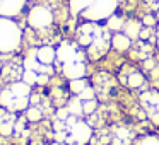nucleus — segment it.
I'll use <instances>...</instances> for the list:
<instances>
[{
    "label": "nucleus",
    "instance_id": "1",
    "mask_svg": "<svg viewBox=\"0 0 159 145\" xmlns=\"http://www.w3.org/2000/svg\"><path fill=\"white\" fill-rule=\"evenodd\" d=\"M29 104H31V86L22 80L9 84V87L0 90V106L4 109L19 113L28 109Z\"/></svg>",
    "mask_w": 159,
    "mask_h": 145
},
{
    "label": "nucleus",
    "instance_id": "2",
    "mask_svg": "<svg viewBox=\"0 0 159 145\" xmlns=\"http://www.w3.org/2000/svg\"><path fill=\"white\" fill-rule=\"evenodd\" d=\"M22 43V31L12 19L0 17V53H11Z\"/></svg>",
    "mask_w": 159,
    "mask_h": 145
},
{
    "label": "nucleus",
    "instance_id": "3",
    "mask_svg": "<svg viewBox=\"0 0 159 145\" xmlns=\"http://www.w3.org/2000/svg\"><path fill=\"white\" fill-rule=\"evenodd\" d=\"M53 21H55V14H53V9L48 5L36 4L28 12V26L36 33L50 29L53 26Z\"/></svg>",
    "mask_w": 159,
    "mask_h": 145
},
{
    "label": "nucleus",
    "instance_id": "4",
    "mask_svg": "<svg viewBox=\"0 0 159 145\" xmlns=\"http://www.w3.org/2000/svg\"><path fill=\"white\" fill-rule=\"evenodd\" d=\"M74 62H84V53L80 51L77 43L63 41L57 48V63H60V67H62V65L74 63Z\"/></svg>",
    "mask_w": 159,
    "mask_h": 145
},
{
    "label": "nucleus",
    "instance_id": "5",
    "mask_svg": "<svg viewBox=\"0 0 159 145\" xmlns=\"http://www.w3.org/2000/svg\"><path fill=\"white\" fill-rule=\"evenodd\" d=\"M28 0H0V17L14 19L24 11Z\"/></svg>",
    "mask_w": 159,
    "mask_h": 145
},
{
    "label": "nucleus",
    "instance_id": "6",
    "mask_svg": "<svg viewBox=\"0 0 159 145\" xmlns=\"http://www.w3.org/2000/svg\"><path fill=\"white\" fill-rule=\"evenodd\" d=\"M62 75L69 80L84 79L86 77V62H74L62 65Z\"/></svg>",
    "mask_w": 159,
    "mask_h": 145
},
{
    "label": "nucleus",
    "instance_id": "7",
    "mask_svg": "<svg viewBox=\"0 0 159 145\" xmlns=\"http://www.w3.org/2000/svg\"><path fill=\"white\" fill-rule=\"evenodd\" d=\"M34 56L41 65H53L57 62V48H53L52 45L39 46L38 50H34Z\"/></svg>",
    "mask_w": 159,
    "mask_h": 145
},
{
    "label": "nucleus",
    "instance_id": "8",
    "mask_svg": "<svg viewBox=\"0 0 159 145\" xmlns=\"http://www.w3.org/2000/svg\"><path fill=\"white\" fill-rule=\"evenodd\" d=\"M134 46V41L125 33H115L111 34V48L118 53H125Z\"/></svg>",
    "mask_w": 159,
    "mask_h": 145
},
{
    "label": "nucleus",
    "instance_id": "9",
    "mask_svg": "<svg viewBox=\"0 0 159 145\" xmlns=\"http://www.w3.org/2000/svg\"><path fill=\"white\" fill-rule=\"evenodd\" d=\"M142 28H144V24H142L140 21L128 19V21H125V26H123V31L121 33H125V34L134 41V39H139V34H140Z\"/></svg>",
    "mask_w": 159,
    "mask_h": 145
},
{
    "label": "nucleus",
    "instance_id": "10",
    "mask_svg": "<svg viewBox=\"0 0 159 145\" xmlns=\"http://www.w3.org/2000/svg\"><path fill=\"white\" fill-rule=\"evenodd\" d=\"M123 26H125V17H121V15H118V14L110 15V17L106 19V22H104V28H106L108 31H111L113 34L123 31Z\"/></svg>",
    "mask_w": 159,
    "mask_h": 145
},
{
    "label": "nucleus",
    "instance_id": "11",
    "mask_svg": "<svg viewBox=\"0 0 159 145\" xmlns=\"http://www.w3.org/2000/svg\"><path fill=\"white\" fill-rule=\"evenodd\" d=\"M145 79L144 75H142V72H139V70H132V72H128V77L127 80H125V84H127L130 89H137V87L144 86Z\"/></svg>",
    "mask_w": 159,
    "mask_h": 145
},
{
    "label": "nucleus",
    "instance_id": "12",
    "mask_svg": "<svg viewBox=\"0 0 159 145\" xmlns=\"http://www.w3.org/2000/svg\"><path fill=\"white\" fill-rule=\"evenodd\" d=\"M87 87H89V82H87L86 79H75V80H70V84H69L70 92L75 94V96H79L80 92H84Z\"/></svg>",
    "mask_w": 159,
    "mask_h": 145
},
{
    "label": "nucleus",
    "instance_id": "13",
    "mask_svg": "<svg viewBox=\"0 0 159 145\" xmlns=\"http://www.w3.org/2000/svg\"><path fill=\"white\" fill-rule=\"evenodd\" d=\"M43 118V108L41 106H36V104H31V106L26 109V120L28 121H39Z\"/></svg>",
    "mask_w": 159,
    "mask_h": 145
},
{
    "label": "nucleus",
    "instance_id": "14",
    "mask_svg": "<svg viewBox=\"0 0 159 145\" xmlns=\"http://www.w3.org/2000/svg\"><path fill=\"white\" fill-rule=\"evenodd\" d=\"M98 108V101L96 99H89V101H82V114H94Z\"/></svg>",
    "mask_w": 159,
    "mask_h": 145
},
{
    "label": "nucleus",
    "instance_id": "15",
    "mask_svg": "<svg viewBox=\"0 0 159 145\" xmlns=\"http://www.w3.org/2000/svg\"><path fill=\"white\" fill-rule=\"evenodd\" d=\"M157 19L154 17V15H144L142 17V24H144V28H154V26H157Z\"/></svg>",
    "mask_w": 159,
    "mask_h": 145
},
{
    "label": "nucleus",
    "instance_id": "16",
    "mask_svg": "<svg viewBox=\"0 0 159 145\" xmlns=\"http://www.w3.org/2000/svg\"><path fill=\"white\" fill-rule=\"evenodd\" d=\"M139 145H159V138L157 137H144V138H140Z\"/></svg>",
    "mask_w": 159,
    "mask_h": 145
}]
</instances>
